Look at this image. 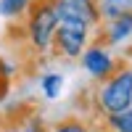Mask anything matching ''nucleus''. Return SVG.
Returning <instances> with one entry per match:
<instances>
[{"label": "nucleus", "instance_id": "nucleus-1", "mask_svg": "<svg viewBox=\"0 0 132 132\" xmlns=\"http://www.w3.org/2000/svg\"><path fill=\"white\" fill-rule=\"evenodd\" d=\"M93 101H95V111L103 119L132 108V66L119 63V69L106 82H101L95 87Z\"/></svg>", "mask_w": 132, "mask_h": 132}, {"label": "nucleus", "instance_id": "nucleus-2", "mask_svg": "<svg viewBox=\"0 0 132 132\" xmlns=\"http://www.w3.org/2000/svg\"><path fill=\"white\" fill-rule=\"evenodd\" d=\"M58 29V16L50 0H35L24 16V35L35 53H50Z\"/></svg>", "mask_w": 132, "mask_h": 132}, {"label": "nucleus", "instance_id": "nucleus-3", "mask_svg": "<svg viewBox=\"0 0 132 132\" xmlns=\"http://www.w3.org/2000/svg\"><path fill=\"white\" fill-rule=\"evenodd\" d=\"M93 29H87L85 24H74V21H58L56 37H53V50L58 56L77 61L85 53V48L93 42Z\"/></svg>", "mask_w": 132, "mask_h": 132}, {"label": "nucleus", "instance_id": "nucleus-4", "mask_svg": "<svg viewBox=\"0 0 132 132\" xmlns=\"http://www.w3.org/2000/svg\"><path fill=\"white\" fill-rule=\"evenodd\" d=\"M77 61L82 63V71L90 77V79H95L98 85L106 82L108 77L119 69V63H122V61H116V56L111 53V48H106L101 40H93Z\"/></svg>", "mask_w": 132, "mask_h": 132}, {"label": "nucleus", "instance_id": "nucleus-5", "mask_svg": "<svg viewBox=\"0 0 132 132\" xmlns=\"http://www.w3.org/2000/svg\"><path fill=\"white\" fill-rule=\"evenodd\" d=\"M53 11H56L58 21H74V24H85L87 29L101 27V16H98V3L95 0H50Z\"/></svg>", "mask_w": 132, "mask_h": 132}, {"label": "nucleus", "instance_id": "nucleus-6", "mask_svg": "<svg viewBox=\"0 0 132 132\" xmlns=\"http://www.w3.org/2000/svg\"><path fill=\"white\" fill-rule=\"evenodd\" d=\"M103 32L101 42L106 48H116V45H124V42L132 40V13L129 16H122L116 21H108V24H101L98 27Z\"/></svg>", "mask_w": 132, "mask_h": 132}, {"label": "nucleus", "instance_id": "nucleus-7", "mask_svg": "<svg viewBox=\"0 0 132 132\" xmlns=\"http://www.w3.org/2000/svg\"><path fill=\"white\" fill-rule=\"evenodd\" d=\"M95 3H98L101 24H108V21H116L132 13V0H95Z\"/></svg>", "mask_w": 132, "mask_h": 132}, {"label": "nucleus", "instance_id": "nucleus-8", "mask_svg": "<svg viewBox=\"0 0 132 132\" xmlns=\"http://www.w3.org/2000/svg\"><path fill=\"white\" fill-rule=\"evenodd\" d=\"M40 93L45 101H58L63 93V74L61 71H45L40 74Z\"/></svg>", "mask_w": 132, "mask_h": 132}, {"label": "nucleus", "instance_id": "nucleus-9", "mask_svg": "<svg viewBox=\"0 0 132 132\" xmlns=\"http://www.w3.org/2000/svg\"><path fill=\"white\" fill-rule=\"evenodd\" d=\"M32 3H35V0H0V16L8 19V21L24 19Z\"/></svg>", "mask_w": 132, "mask_h": 132}, {"label": "nucleus", "instance_id": "nucleus-10", "mask_svg": "<svg viewBox=\"0 0 132 132\" xmlns=\"http://www.w3.org/2000/svg\"><path fill=\"white\" fill-rule=\"evenodd\" d=\"M48 132H93V127L79 116H66V119H58Z\"/></svg>", "mask_w": 132, "mask_h": 132}, {"label": "nucleus", "instance_id": "nucleus-11", "mask_svg": "<svg viewBox=\"0 0 132 132\" xmlns=\"http://www.w3.org/2000/svg\"><path fill=\"white\" fill-rule=\"evenodd\" d=\"M103 127L108 132H132V108H127V111L116 114V116H106Z\"/></svg>", "mask_w": 132, "mask_h": 132}, {"label": "nucleus", "instance_id": "nucleus-12", "mask_svg": "<svg viewBox=\"0 0 132 132\" xmlns=\"http://www.w3.org/2000/svg\"><path fill=\"white\" fill-rule=\"evenodd\" d=\"M40 127H42V124H40V122H29V124H27V127H24V129H8V132H37V129H40Z\"/></svg>", "mask_w": 132, "mask_h": 132}, {"label": "nucleus", "instance_id": "nucleus-13", "mask_svg": "<svg viewBox=\"0 0 132 132\" xmlns=\"http://www.w3.org/2000/svg\"><path fill=\"white\" fill-rule=\"evenodd\" d=\"M8 90H11V82H5L3 77H0V101H5V95H8Z\"/></svg>", "mask_w": 132, "mask_h": 132}, {"label": "nucleus", "instance_id": "nucleus-14", "mask_svg": "<svg viewBox=\"0 0 132 132\" xmlns=\"http://www.w3.org/2000/svg\"><path fill=\"white\" fill-rule=\"evenodd\" d=\"M37 132H48V129H45V127H40V129H37Z\"/></svg>", "mask_w": 132, "mask_h": 132}, {"label": "nucleus", "instance_id": "nucleus-15", "mask_svg": "<svg viewBox=\"0 0 132 132\" xmlns=\"http://www.w3.org/2000/svg\"><path fill=\"white\" fill-rule=\"evenodd\" d=\"M0 129H3V122H0Z\"/></svg>", "mask_w": 132, "mask_h": 132}, {"label": "nucleus", "instance_id": "nucleus-16", "mask_svg": "<svg viewBox=\"0 0 132 132\" xmlns=\"http://www.w3.org/2000/svg\"><path fill=\"white\" fill-rule=\"evenodd\" d=\"M129 50H132V48H129Z\"/></svg>", "mask_w": 132, "mask_h": 132}]
</instances>
